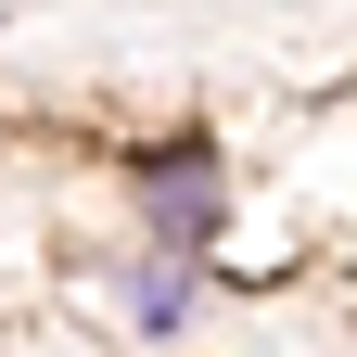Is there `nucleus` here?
Returning a JSON list of instances; mask_svg holds the SVG:
<instances>
[{
    "instance_id": "obj_1",
    "label": "nucleus",
    "mask_w": 357,
    "mask_h": 357,
    "mask_svg": "<svg viewBox=\"0 0 357 357\" xmlns=\"http://www.w3.org/2000/svg\"><path fill=\"white\" fill-rule=\"evenodd\" d=\"M153 230H166V243H204V230H217V153H204V141L153 153Z\"/></svg>"
},
{
    "instance_id": "obj_2",
    "label": "nucleus",
    "mask_w": 357,
    "mask_h": 357,
    "mask_svg": "<svg viewBox=\"0 0 357 357\" xmlns=\"http://www.w3.org/2000/svg\"><path fill=\"white\" fill-rule=\"evenodd\" d=\"M128 306H141V332H178V306H192V281H178V268H153V281L128 294Z\"/></svg>"
}]
</instances>
